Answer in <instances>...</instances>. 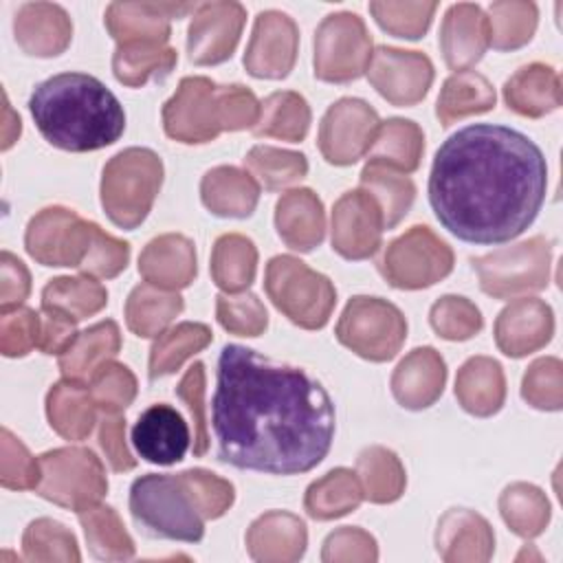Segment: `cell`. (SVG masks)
<instances>
[{
    "mask_svg": "<svg viewBox=\"0 0 563 563\" xmlns=\"http://www.w3.org/2000/svg\"><path fill=\"white\" fill-rule=\"evenodd\" d=\"M211 427L220 462L299 475L323 462L336 422L330 394L306 369L229 343L218 356Z\"/></svg>",
    "mask_w": 563,
    "mask_h": 563,
    "instance_id": "1",
    "label": "cell"
},
{
    "mask_svg": "<svg viewBox=\"0 0 563 563\" xmlns=\"http://www.w3.org/2000/svg\"><path fill=\"white\" fill-rule=\"evenodd\" d=\"M548 189V163L523 132L497 123H471L435 152L429 205L438 222L468 244H504L539 216Z\"/></svg>",
    "mask_w": 563,
    "mask_h": 563,
    "instance_id": "2",
    "label": "cell"
},
{
    "mask_svg": "<svg viewBox=\"0 0 563 563\" xmlns=\"http://www.w3.org/2000/svg\"><path fill=\"white\" fill-rule=\"evenodd\" d=\"M29 112L40 134L64 152H95L117 143L125 112L117 95L86 73H59L37 84Z\"/></svg>",
    "mask_w": 563,
    "mask_h": 563,
    "instance_id": "3",
    "label": "cell"
},
{
    "mask_svg": "<svg viewBox=\"0 0 563 563\" xmlns=\"http://www.w3.org/2000/svg\"><path fill=\"white\" fill-rule=\"evenodd\" d=\"M26 253L42 266H68L95 279H112L130 262V244L68 207L37 211L24 233Z\"/></svg>",
    "mask_w": 563,
    "mask_h": 563,
    "instance_id": "4",
    "label": "cell"
},
{
    "mask_svg": "<svg viewBox=\"0 0 563 563\" xmlns=\"http://www.w3.org/2000/svg\"><path fill=\"white\" fill-rule=\"evenodd\" d=\"M128 504L136 528L152 539L198 543L205 537V519L180 475L147 473L136 477Z\"/></svg>",
    "mask_w": 563,
    "mask_h": 563,
    "instance_id": "5",
    "label": "cell"
},
{
    "mask_svg": "<svg viewBox=\"0 0 563 563\" xmlns=\"http://www.w3.org/2000/svg\"><path fill=\"white\" fill-rule=\"evenodd\" d=\"M163 161L150 147H125L101 172V207L119 229H136L161 191Z\"/></svg>",
    "mask_w": 563,
    "mask_h": 563,
    "instance_id": "6",
    "label": "cell"
},
{
    "mask_svg": "<svg viewBox=\"0 0 563 563\" xmlns=\"http://www.w3.org/2000/svg\"><path fill=\"white\" fill-rule=\"evenodd\" d=\"M264 290L273 306L303 330H321L336 306L334 284L292 255L266 264Z\"/></svg>",
    "mask_w": 563,
    "mask_h": 563,
    "instance_id": "7",
    "label": "cell"
},
{
    "mask_svg": "<svg viewBox=\"0 0 563 563\" xmlns=\"http://www.w3.org/2000/svg\"><path fill=\"white\" fill-rule=\"evenodd\" d=\"M334 334L356 356L385 363L400 352L407 339V319L387 299L356 295L345 303Z\"/></svg>",
    "mask_w": 563,
    "mask_h": 563,
    "instance_id": "8",
    "label": "cell"
},
{
    "mask_svg": "<svg viewBox=\"0 0 563 563\" xmlns=\"http://www.w3.org/2000/svg\"><path fill=\"white\" fill-rule=\"evenodd\" d=\"M471 264L479 277L482 292L488 297L508 299L539 292L550 282L552 242L543 235H534L526 242L473 257Z\"/></svg>",
    "mask_w": 563,
    "mask_h": 563,
    "instance_id": "9",
    "label": "cell"
},
{
    "mask_svg": "<svg viewBox=\"0 0 563 563\" xmlns=\"http://www.w3.org/2000/svg\"><path fill=\"white\" fill-rule=\"evenodd\" d=\"M42 477L35 493L68 510H84L108 493V477L101 460L86 446H59L40 455Z\"/></svg>",
    "mask_w": 563,
    "mask_h": 563,
    "instance_id": "10",
    "label": "cell"
},
{
    "mask_svg": "<svg viewBox=\"0 0 563 563\" xmlns=\"http://www.w3.org/2000/svg\"><path fill=\"white\" fill-rule=\"evenodd\" d=\"M451 246L429 227L416 224L391 240L378 260V273L398 290H420L438 284L453 271Z\"/></svg>",
    "mask_w": 563,
    "mask_h": 563,
    "instance_id": "11",
    "label": "cell"
},
{
    "mask_svg": "<svg viewBox=\"0 0 563 563\" xmlns=\"http://www.w3.org/2000/svg\"><path fill=\"white\" fill-rule=\"evenodd\" d=\"M372 53V35L361 15L330 13L314 31V77L328 84H350L367 73Z\"/></svg>",
    "mask_w": 563,
    "mask_h": 563,
    "instance_id": "12",
    "label": "cell"
},
{
    "mask_svg": "<svg viewBox=\"0 0 563 563\" xmlns=\"http://www.w3.org/2000/svg\"><path fill=\"white\" fill-rule=\"evenodd\" d=\"M163 130L169 139L198 145L227 132L224 90L209 77H183L163 106Z\"/></svg>",
    "mask_w": 563,
    "mask_h": 563,
    "instance_id": "13",
    "label": "cell"
},
{
    "mask_svg": "<svg viewBox=\"0 0 563 563\" xmlns=\"http://www.w3.org/2000/svg\"><path fill=\"white\" fill-rule=\"evenodd\" d=\"M378 128V112L367 101L343 97L325 110L319 123V152L330 165H354L369 152Z\"/></svg>",
    "mask_w": 563,
    "mask_h": 563,
    "instance_id": "14",
    "label": "cell"
},
{
    "mask_svg": "<svg viewBox=\"0 0 563 563\" xmlns=\"http://www.w3.org/2000/svg\"><path fill=\"white\" fill-rule=\"evenodd\" d=\"M367 79L391 106L407 108L422 101L433 84V64L420 51L378 46L367 66Z\"/></svg>",
    "mask_w": 563,
    "mask_h": 563,
    "instance_id": "15",
    "label": "cell"
},
{
    "mask_svg": "<svg viewBox=\"0 0 563 563\" xmlns=\"http://www.w3.org/2000/svg\"><path fill=\"white\" fill-rule=\"evenodd\" d=\"M383 211L365 189L345 191L332 207L330 242L345 260H367L380 249Z\"/></svg>",
    "mask_w": 563,
    "mask_h": 563,
    "instance_id": "16",
    "label": "cell"
},
{
    "mask_svg": "<svg viewBox=\"0 0 563 563\" xmlns=\"http://www.w3.org/2000/svg\"><path fill=\"white\" fill-rule=\"evenodd\" d=\"M299 51V29L284 11H260L244 53V68L255 79H284Z\"/></svg>",
    "mask_w": 563,
    "mask_h": 563,
    "instance_id": "17",
    "label": "cell"
},
{
    "mask_svg": "<svg viewBox=\"0 0 563 563\" xmlns=\"http://www.w3.org/2000/svg\"><path fill=\"white\" fill-rule=\"evenodd\" d=\"M246 9L240 2H202L196 7L187 29V53L196 66L227 62L242 35Z\"/></svg>",
    "mask_w": 563,
    "mask_h": 563,
    "instance_id": "18",
    "label": "cell"
},
{
    "mask_svg": "<svg viewBox=\"0 0 563 563\" xmlns=\"http://www.w3.org/2000/svg\"><path fill=\"white\" fill-rule=\"evenodd\" d=\"M196 7L189 2H110L103 22L117 46H167L169 22L196 11Z\"/></svg>",
    "mask_w": 563,
    "mask_h": 563,
    "instance_id": "19",
    "label": "cell"
},
{
    "mask_svg": "<svg viewBox=\"0 0 563 563\" xmlns=\"http://www.w3.org/2000/svg\"><path fill=\"white\" fill-rule=\"evenodd\" d=\"M493 334L499 352L510 358H523L550 343L554 312L539 297H519L497 314Z\"/></svg>",
    "mask_w": 563,
    "mask_h": 563,
    "instance_id": "20",
    "label": "cell"
},
{
    "mask_svg": "<svg viewBox=\"0 0 563 563\" xmlns=\"http://www.w3.org/2000/svg\"><path fill=\"white\" fill-rule=\"evenodd\" d=\"M132 444L145 462L169 466L185 457L191 446V433L180 411L158 402L147 407L134 422Z\"/></svg>",
    "mask_w": 563,
    "mask_h": 563,
    "instance_id": "21",
    "label": "cell"
},
{
    "mask_svg": "<svg viewBox=\"0 0 563 563\" xmlns=\"http://www.w3.org/2000/svg\"><path fill=\"white\" fill-rule=\"evenodd\" d=\"M446 363L442 354L422 345L411 350L394 369L389 387L396 402L405 409L420 411L431 407L444 391Z\"/></svg>",
    "mask_w": 563,
    "mask_h": 563,
    "instance_id": "22",
    "label": "cell"
},
{
    "mask_svg": "<svg viewBox=\"0 0 563 563\" xmlns=\"http://www.w3.org/2000/svg\"><path fill=\"white\" fill-rule=\"evenodd\" d=\"M435 550L446 563H486L495 552V532L479 512L451 508L438 521Z\"/></svg>",
    "mask_w": 563,
    "mask_h": 563,
    "instance_id": "23",
    "label": "cell"
},
{
    "mask_svg": "<svg viewBox=\"0 0 563 563\" xmlns=\"http://www.w3.org/2000/svg\"><path fill=\"white\" fill-rule=\"evenodd\" d=\"M141 277L163 290H183L198 273L196 246L183 233H163L145 244L139 255Z\"/></svg>",
    "mask_w": 563,
    "mask_h": 563,
    "instance_id": "24",
    "label": "cell"
},
{
    "mask_svg": "<svg viewBox=\"0 0 563 563\" xmlns=\"http://www.w3.org/2000/svg\"><path fill=\"white\" fill-rule=\"evenodd\" d=\"M18 46L31 57H57L73 40V22L55 2H26L13 18Z\"/></svg>",
    "mask_w": 563,
    "mask_h": 563,
    "instance_id": "25",
    "label": "cell"
},
{
    "mask_svg": "<svg viewBox=\"0 0 563 563\" xmlns=\"http://www.w3.org/2000/svg\"><path fill=\"white\" fill-rule=\"evenodd\" d=\"M488 48V18L479 4H451L440 26V51L449 68L468 70Z\"/></svg>",
    "mask_w": 563,
    "mask_h": 563,
    "instance_id": "26",
    "label": "cell"
},
{
    "mask_svg": "<svg viewBox=\"0 0 563 563\" xmlns=\"http://www.w3.org/2000/svg\"><path fill=\"white\" fill-rule=\"evenodd\" d=\"M244 541L253 561L292 563L306 552L308 530L297 515L286 510H268L249 526Z\"/></svg>",
    "mask_w": 563,
    "mask_h": 563,
    "instance_id": "27",
    "label": "cell"
},
{
    "mask_svg": "<svg viewBox=\"0 0 563 563\" xmlns=\"http://www.w3.org/2000/svg\"><path fill=\"white\" fill-rule=\"evenodd\" d=\"M275 229L288 249L299 253L314 251L325 238L321 198L308 187L288 189L275 205Z\"/></svg>",
    "mask_w": 563,
    "mask_h": 563,
    "instance_id": "28",
    "label": "cell"
},
{
    "mask_svg": "<svg viewBox=\"0 0 563 563\" xmlns=\"http://www.w3.org/2000/svg\"><path fill=\"white\" fill-rule=\"evenodd\" d=\"M506 106L530 119L545 117L561 106V77L550 64L532 62L515 70L504 84Z\"/></svg>",
    "mask_w": 563,
    "mask_h": 563,
    "instance_id": "29",
    "label": "cell"
},
{
    "mask_svg": "<svg viewBox=\"0 0 563 563\" xmlns=\"http://www.w3.org/2000/svg\"><path fill=\"white\" fill-rule=\"evenodd\" d=\"M200 200L218 218H249L260 202V183L240 167L218 165L202 176Z\"/></svg>",
    "mask_w": 563,
    "mask_h": 563,
    "instance_id": "30",
    "label": "cell"
},
{
    "mask_svg": "<svg viewBox=\"0 0 563 563\" xmlns=\"http://www.w3.org/2000/svg\"><path fill=\"white\" fill-rule=\"evenodd\" d=\"M46 418L51 429L70 442L86 440L97 422V405L84 380L62 378L46 394Z\"/></svg>",
    "mask_w": 563,
    "mask_h": 563,
    "instance_id": "31",
    "label": "cell"
},
{
    "mask_svg": "<svg viewBox=\"0 0 563 563\" xmlns=\"http://www.w3.org/2000/svg\"><path fill=\"white\" fill-rule=\"evenodd\" d=\"M455 398L464 411L488 418L504 407L506 376L490 356H471L455 376Z\"/></svg>",
    "mask_w": 563,
    "mask_h": 563,
    "instance_id": "32",
    "label": "cell"
},
{
    "mask_svg": "<svg viewBox=\"0 0 563 563\" xmlns=\"http://www.w3.org/2000/svg\"><path fill=\"white\" fill-rule=\"evenodd\" d=\"M121 350V330L117 321L106 319L81 330L73 343L57 356L64 378L90 380V376Z\"/></svg>",
    "mask_w": 563,
    "mask_h": 563,
    "instance_id": "33",
    "label": "cell"
},
{
    "mask_svg": "<svg viewBox=\"0 0 563 563\" xmlns=\"http://www.w3.org/2000/svg\"><path fill=\"white\" fill-rule=\"evenodd\" d=\"M495 101V88L482 73L457 70L449 75L440 88L435 101V117L440 119L442 128H449L464 117L493 110Z\"/></svg>",
    "mask_w": 563,
    "mask_h": 563,
    "instance_id": "34",
    "label": "cell"
},
{
    "mask_svg": "<svg viewBox=\"0 0 563 563\" xmlns=\"http://www.w3.org/2000/svg\"><path fill=\"white\" fill-rule=\"evenodd\" d=\"M185 301L174 290L147 282L134 286L125 299V323L141 339H156L183 312Z\"/></svg>",
    "mask_w": 563,
    "mask_h": 563,
    "instance_id": "35",
    "label": "cell"
},
{
    "mask_svg": "<svg viewBox=\"0 0 563 563\" xmlns=\"http://www.w3.org/2000/svg\"><path fill=\"white\" fill-rule=\"evenodd\" d=\"M363 488L356 471L345 466L328 471L323 477L314 479L303 495V508L308 517L317 521H332L354 512L363 501Z\"/></svg>",
    "mask_w": 563,
    "mask_h": 563,
    "instance_id": "36",
    "label": "cell"
},
{
    "mask_svg": "<svg viewBox=\"0 0 563 563\" xmlns=\"http://www.w3.org/2000/svg\"><path fill=\"white\" fill-rule=\"evenodd\" d=\"M211 279L224 295L244 292L257 273V249L242 233H224L211 251Z\"/></svg>",
    "mask_w": 563,
    "mask_h": 563,
    "instance_id": "37",
    "label": "cell"
},
{
    "mask_svg": "<svg viewBox=\"0 0 563 563\" xmlns=\"http://www.w3.org/2000/svg\"><path fill=\"white\" fill-rule=\"evenodd\" d=\"M424 154V132L409 119L380 121L376 139L367 152V161L383 163L396 172L411 174L420 167Z\"/></svg>",
    "mask_w": 563,
    "mask_h": 563,
    "instance_id": "38",
    "label": "cell"
},
{
    "mask_svg": "<svg viewBox=\"0 0 563 563\" xmlns=\"http://www.w3.org/2000/svg\"><path fill=\"white\" fill-rule=\"evenodd\" d=\"M356 477L363 497L372 504H391L400 499L407 486V473L400 457L380 444H372L358 453Z\"/></svg>",
    "mask_w": 563,
    "mask_h": 563,
    "instance_id": "39",
    "label": "cell"
},
{
    "mask_svg": "<svg viewBox=\"0 0 563 563\" xmlns=\"http://www.w3.org/2000/svg\"><path fill=\"white\" fill-rule=\"evenodd\" d=\"M310 106L299 92L277 90L260 103V119L253 134L299 143L310 130Z\"/></svg>",
    "mask_w": 563,
    "mask_h": 563,
    "instance_id": "40",
    "label": "cell"
},
{
    "mask_svg": "<svg viewBox=\"0 0 563 563\" xmlns=\"http://www.w3.org/2000/svg\"><path fill=\"white\" fill-rule=\"evenodd\" d=\"M88 550L99 561H128L134 556V541L112 506L95 504L77 512Z\"/></svg>",
    "mask_w": 563,
    "mask_h": 563,
    "instance_id": "41",
    "label": "cell"
},
{
    "mask_svg": "<svg viewBox=\"0 0 563 563\" xmlns=\"http://www.w3.org/2000/svg\"><path fill=\"white\" fill-rule=\"evenodd\" d=\"M499 515L504 523L521 539L539 537L552 517L545 493L528 482L508 484L499 495Z\"/></svg>",
    "mask_w": 563,
    "mask_h": 563,
    "instance_id": "42",
    "label": "cell"
},
{
    "mask_svg": "<svg viewBox=\"0 0 563 563\" xmlns=\"http://www.w3.org/2000/svg\"><path fill=\"white\" fill-rule=\"evenodd\" d=\"M361 189L374 196L383 211L385 229H394L411 209L416 198V185L402 172H396L383 163L367 161L361 172Z\"/></svg>",
    "mask_w": 563,
    "mask_h": 563,
    "instance_id": "43",
    "label": "cell"
},
{
    "mask_svg": "<svg viewBox=\"0 0 563 563\" xmlns=\"http://www.w3.org/2000/svg\"><path fill=\"white\" fill-rule=\"evenodd\" d=\"M213 334L209 325L196 321H183L156 336L150 350V378H163L180 369V365L194 354L202 352L211 343Z\"/></svg>",
    "mask_w": 563,
    "mask_h": 563,
    "instance_id": "44",
    "label": "cell"
},
{
    "mask_svg": "<svg viewBox=\"0 0 563 563\" xmlns=\"http://www.w3.org/2000/svg\"><path fill=\"white\" fill-rule=\"evenodd\" d=\"M176 62L178 53L172 46H117L112 53V73L119 84L141 88L150 79H165L174 70Z\"/></svg>",
    "mask_w": 563,
    "mask_h": 563,
    "instance_id": "45",
    "label": "cell"
},
{
    "mask_svg": "<svg viewBox=\"0 0 563 563\" xmlns=\"http://www.w3.org/2000/svg\"><path fill=\"white\" fill-rule=\"evenodd\" d=\"M488 46L517 51L526 46L539 24V9L526 0H497L488 7Z\"/></svg>",
    "mask_w": 563,
    "mask_h": 563,
    "instance_id": "46",
    "label": "cell"
},
{
    "mask_svg": "<svg viewBox=\"0 0 563 563\" xmlns=\"http://www.w3.org/2000/svg\"><path fill=\"white\" fill-rule=\"evenodd\" d=\"M108 303V290L90 275L55 277L42 288V306L57 308L77 321L101 312Z\"/></svg>",
    "mask_w": 563,
    "mask_h": 563,
    "instance_id": "47",
    "label": "cell"
},
{
    "mask_svg": "<svg viewBox=\"0 0 563 563\" xmlns=\"http://www.w3.org/2000/svg\"><path fill=\"white\" fill-rule=\"evenodd\" d=\"M244 165L266 191H279L308 174V161L301 152L273 145H253L244 156Z\"/></svg>",
    "mask_w": 563,
    "mask_h": 563,
    "instance_id": "48",
    "label": "cell"
},
{
    "mask_svg": "<svg viewBox=\"0 0 563 563\" xmlns=\"http://www.w3.org/2000/svg\"><path fill=\"white\" fill-rule=\"evenodd\" d=\"M22 552L26 561L35 563L81 561L77 537L64 523L48 517H40L26 526L22 534Z\"/></svg>",
    "mask_w": 563,
    "mask_h": 563,
    "instance_id": "49",
    "label": "cell"
},
{
    "mask_svg": "<svg viewBox=\"0 0 563 563\" xmlns=\"http://www.w3.org/2000/svg\"><path fill=\"white\" fill-rule=\"evenodd\" d=\"M435 9L438 2H369V13L376 24L389 35L405 40H420L429 31Z\"/></svg>",
    "mask_w": 563,
    "mask_h": 563,
    "instance_id": "50",
    "label": "cell"
},
{
    "mask_svg": "<svg viewBox=\"0 0 563 563\" xmlns=\"http://www.w3.org/2000/svg\"><path fill=\"white\" fill-rule=\"evenodd\" d=\"M92 400L97 409H101L106 416H114L125 411L132 400L136 398V376L132 369L123 363L108 361L103 363L88 380Z\"/></svg>",
    "mask_w": 563,
    "mask_h": 563,
    "instance_id": "51",
    "label": "cell"
},
{
    "mask_svg": "<svg viewBox=\"0 0 563 563\" xmlns=\"http://www.w3.org/2000/svg\"><path fill=\"white\" fill-rule=\"evenodd\" d=\"M433 332L446 341H466L484 328L479 308L460 295H444L429 310Z\"/></svg>",
    "mask_w": 563,
    "mask_h": 563,
    "instance_id": "52",
    "label": "cell"
},
{
    "mask_svg": "<svg viewBox=\"0 0 563 563\" xmlns=\"http://www.w3.org/2000/svg\"><path fill=\"white\" fill-rule=\"evenodd\" d=\"M521 398L541 411L563 407V363L556 356H543L530 363L521 380Z\"/></svg>",
    "mask_w": 563,
    "mask_h": 563,
    "instance_id": "53",
    "label": "cell"
},
{
    "mask_svg": "<svg viewBox=\"0 0 563 563\" xmlns=\"http://www.w3.org/2000/svg\"><path fill=\"white\" fill-rule=\"evenodd\" d=\"M218 323L238 336H260L268 325V312L257 295H218L216 297Z\"/></svg>",
    "mask_w": 563,
    "mask_h": 563,
    "instance_id": "54",
    "label": "cell"
},
{
    "mask_svg": "<svg viewBox=\"0 0 563 563\" xmlns=\"http://www.w3.org/2000/svg\"><path fill=\"white\" fill-rule=\"evenodd\" d=\"M178 475L202 519H218L233 506L235 488L229 479L207 468H189Z\"/></svg>",
    "mask_w": 563,
    "mask_h": 563,
    "instance_id": "55",
    "label": "cell"
},
{
    "mask_svg": "<svg viewBox=\"0 0 563 563\" xmlns=\"http://www.w3.org/2000/svg\"><path fill=\"white\" fill-rule=\"evenodd\" d=\"M42 477L40 457L7 427L0 433V484L11 490H35Z\"/></svg>",
    "mask_w": 563,
    "mask_h": 563,
    "instance_id": "56",
    "label": "cell"
},
{
    "mask_svg": "<svg viewBox=\"0 0 563 563\" xmlns=\"http://www.w3.org/2000/svg\"><path fill=\"white\" fill-rule=\"evenodd\" d=\"M40 343V312L13 308L0 317V352L7 358L26 356Z\"/></svg>",
    "mask_w": 563,
    "mask_h": 563,
    "instance_id": "57",
    "label": "cell"
},
{
    "mask_svg": "<svg viewBox=\"0 0 563 563\" xmlns=\"http://www.w3.org/2000/svg\"><path fill=\"white\" fill-rule=\"evenodd\" d=\"M174 394L187 405L191 422H194V440L191 449L194 455L200 457L209 449V431H207V405H205V365L196 361L183 374L180 383L176 385Z\"/></svg>",
    "mask_w": 563,
    "mask_h": 563,
    "instance_id": "58",
    "label": "cell"
},
{
    "mask_svg": "<svg viewBox=\"0 0 563 563\" xmlns=\"http://www.w3.org/2000/svg\"><path fill=\"white\" fill-rule=\"evenodd\" d=\"M321 559L325 563H336V561L367 563L378 559V545H376V539L363 528L343 526L325 537Z\"/></svg>",
    "mask_w": 563,
    "mask_h": 563,
    "instance_id": "59",
    "label": "cell"
},
{
    "mask_svg": "<svg viewBox=\"0 0 563 563\" xmlns=\"http://www.w3.org/2000/svg\"><path fill=\"white\" fill-rule=\"evenodd\" d=\"M77 319H73L70 314L51 308V306H42L40 308V343L37 350H42L48 356H59L77 336Z\"/></svg>",
    "mask_w": 563,
    "mask_h": 563,
    "instance_id": "60",
    "label": "cell"
},
{
    "mask_svg": "<svg viewBox=\"0 0 563 563\" xmlns=\"http://www.w3.org/2000/svg\"><path fill=\"white\" fill-rule=\"evenodd\" d=\"M31 292V273L20 257L9 251L0 253V310H13Z\"/></svg>",
    "mask_w": 563,
    "mask_h": 563,
    "instance_id": "61",
    "label": "cell"
},
{
    "mask_svg": "<svg viewBox=\"0 0 563 563\" xmlns=\"http://www.w3.org/2000/svg\"><path fill=\"white\" fill-rule=\"evenodd\" d=\"M99 446L114 473H125L136 466V457L132 455L125 442V418L114 413L106 416L99 424Z\"/></svg>",
    "mask_w": 563,
    "mask_h": 563,
    "instance_id": "62",
    "label": "cell"
},
{
    "mask_svg": "<svg viewBox=\"0 0 563 563\" xmlns=\"http://www.w3.org/2000/svg\"><path fill=\"white\" fill-rule=\"evenodd\" d=\"M2 99H4V114H2V143L0 147L2 150H9L18 139H20V132H22V121L20 117L13 112L9 99H7V92H2Z\"/></svg>",
    "mask_w": 563,
    "mask_h": 563,
    "instance_id": "63",
    "label": "cell"
}]
</instances>
